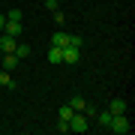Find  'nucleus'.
Returning <instances> with one entry per match:
<instances>
[{
    "label": "nucleus",
    "mask_w": 135,
    "mask_h": 135,
    "mask_svg": "<svg viewBox=\"0 0 135 135\" xmlns=\"http://www.w3.org/2000/svg\"><path fill=\"white\" fill-rule=\"evenodd\" d=\"M132 126H129V117H126V111L123 114H114L111 117V126H108V132H117V135H126Z\"/></svg>",
    "instance_id": "f257e3e1"
},
{
    "label": "nucleus",
    "mask_w": 135,
    "mask_h": 135,
    "mask_svg": "<svg viewBox=\"0 0 135 135\" xmlns=\"http://www.w3.org/2000/svg\"><path fill=\"white\" fill-rule=\"evenodd\" d=\"M90 129V120L81 114V111H75L72 117H69V132H87Z\"/></svg>",
    "instance_id": "f03ea898"
},
{
    "label": "nucleus",
    "mask_w": 135,
    "mask_h": 135,
    "mask_svg": "<svg viewBox=\"0 0 135 135\" xmlns=\"http://www.w3.org/2000/svg\"><path fill=\"white\" fill-rule=\"evenodd\" d=\"M78 60H81V45L69 42L66 48H63V63H78Z\"/></svg>",
    "instance_id": "7ed1b4c3"
},
{
    "label": "nucleus",
    "mask_w": 135,
    "mask_h": 135,
    "mask_svg": "<svg viewBox=\"0 0 135 135\" xmlns=\"http://www.w3.org/2000/svg\"><path fill=\"white\" fill-rule=\"evenodd\" d=\"M15 45H18V39H15V36H0V51H3V54H15Z\"/></svg>",
    "instance_id": "20e7f679"
},
{
    "label": "nucleus",
    "mask_w": 135,
    "mask_h": 135,
    "mask_svg": "<svg viewBox=\"0 0 135 135\" xmlns=\"http://www.w3.org/2000/svg\"><path fill=\"white\" fill-rule=\"evenodd\" d=\"M3 33L18 39V36H21V21H6V24H3Z\"/></svg>",
    "instance_id": "39448f33"
},
{
    "label": "nucleus",
    "mask_w": 135,
    "mask_h": 135,
    "mask_svg": "<svg viewBox=\"0 0 135 135\" xmlns=\"http://www.w3.org/2000/svg\"><path fill=\"white\" fill-rule=\"evenodd\" d=\"M51 45H57V48H66V45H69V33H63V30H54Z\"/></svg>",
    "instance_id": "423d86ee"
},
{
    "label": "nucleus",
    "mask_w": 135,
    "mask_h": 135,
    "mask_svg": "<svg viewBox=\"0 0 135 135\" xmlns=\"http://www.w3.org/2000/svg\"><path fill=\"white\" fill-rule=\"evenodd\" d=\"M96 117H99V126H102V129H108V126H111V117H114V114H111L108 108H102V111H96Z\"/></svg>",
    "instance_id": "0eeeda50"
},
{
    "label": "nucleus",
    "mask_w": 135,
    "mask_h": 135,
    "mask_svg": "<svg viewBox=\"0 0 135 135\" xmlns=\"http://www.w3.org/2000/svg\"><path fill=\"white\" fill-rule=\"evenodd\" d=\"M108 111H111V114H123V111H126V102L123 99H111L108 102Z\"/></svg>",
    "instance_id": "6e6552de"
},
{
    "label": "nucleus",
    "mask_w": 135,
    "mask_h": 135,
    "mask_svg": "<svg viewBox=\"0 0 135 135\" xmlns=\"http://www.w3.org/2000/svg\"><path fill=\"white\" fill-rule=\"evenodd\" d=\"M0 63H3V69H9V72H12V69L18 66V57H15V54H3V57H0Z\"/></svg>",
    "instance_id": "1a4fd4ad"
},
{
    "label": "nucleus",
    "mask_w": 135,
    "mask_h": 135,
    "mask_svg": "<svg viewBox=\"0 0 135 135\" xmlns=\"http://www.w3.org/2000/svg\"><path fill=\"white\" fill-rule=\"evenodd\" d=\"M0 87H9V90L15 87V78H12L9 69H3V72H0Z\"/></svg>",
    "instance_id": "9d476101"
},
{
    "label": "nucleus",
    "mask_w": 135,
    "mask_h": 135,
    "mask_svg": "<svg viewBox=\"0 0 135 135\" xmlns=\"http://www.w3.org/2000/svg\"><path fill=\"white\" fill-rule=\"evenodd\" d=\"M48 63H63V48L51 45V51H48Z\"/></svg>",
    "instance_id": "9b49d317"
},
{
    "label": "nucleus",
    "mask_w": 135,
    "mask_h": 135,
    "mask_svg": "<svg viewBox=\"0 0 135 135\" xmlns=\"http://www.w3.org/2000/svg\"><path fill=\"white\" fill-rule=\"evenodd\" d=\"M72 114H75V111L69 108V105H60V111H57V120H60V123H69V117H72Z\"/></svg>",
    "instance_id": "f8f14e48"
},
{
    "label": "nucleus",
    "mask_w": 135,
    "mask_h": 135,
    "mask_svg": "<svg viewBox=\"0 0 135 135\" xmlns=\"http://www.w3.org/2000/svg\"><path fill=\"white\" fill-rule=\"evenodd\" d=\"M27 54H30V45H24V42H18V45H15V57H18V60H24Z\"/></svg>",
    "instance_id": "ddd939ff"
},
{
    "label": "nucleus",
    "mask_w": 135,
    "mask_h": 135,
    "mask_svg": "<svg viewBox=\"0 0 135 135\" xmlns=\"http://www.w3.org/2000/svg\"><path fill=\"white\" fill-rule=\"evenodd\" d=\"M84 105H87V102L81 96H72V99H69V108H72V111H84Z\"/></svg>",
    "instance_id": "4468645a"
},
{
    "label": "nucleus",
    "mask_w": 135,
    "mask_h": 135,
    "mask_svg": "<svg viewBox=\"0 0 135 135\" xmlns=\"http://www.w3.org/2000/svg\"><path fill=\"white\" fill-rule=\"evenodd\" d=\"M6 21H21V9H9V15H6Z\"/></svg>",
    "instance_id": "2eb2a0df"
},
{
    "label": "nucleus",
    "mask_w": 135,
    "mask_h": 135,
    "mask_svg": "<svg viewBox=\"0 0 135 135\" xmlns=\"http://www.w3.org/2000/svg\"><path fill=\"white\" fill-rule=\"evenodd\" d=\"M54 21H57V27H63V21H66V15H63L60 9H54Z\"/></svg>",
    "instance_id": "dca6fc26"
},
{
    "label": "nucleus",
    "mask_w": 135,
    "mask_h": 135,
    "mask_svg": "<svg viewBox=\"0 0 135 135\" xmlns=\"http://www.w3.org/2000/svg\"><path fill=\"white\" fill-rule=\"evenodd\" d=\"M45 9H51V12H54V9H60V6H57V0H45Z\"/></svg>",
    "instance_id": "f3484780"
},
{
    "label": "nucleus",
    "mask_w": 135,
    "mask_h": 135,
    "mask_svg": "<svg viewBox=\"0 0 135 135\" xmlns=\"http://www.w3.org/2000/svg\"><path fill=\"white\" fill-rule=\"evenodd\" d=\"M3 24H6V15H0V30H3Z\"/></svg>",
    "instance_id": "a211bd4d"
},
{
    "label": "nucleus",
    "mask_w": 135,
    "mask_h": 135,
    "mask_svg": "<svg viewBox=\"0 0 135 135\" xmlns=\"http://www.w3.org/2000/svg\"><path fill=\"white\" fill-rule=\"evenodd\" d=\"M0 57H3V51H0Z\"/></svg>",
    "instance_id": "6ab92c4d"
},
{
    "label": "nucleus",
    "mask_w": 135,
    "mask_h": 135,
    "mask_svg": "<svg viewBox=\"0 0 135 135\" xmlns=\"http://www.w3.org/2000/svg\"><path fill=\"white\" fill-rule=\"evenodd\" d=\"M42 3H45V0H42Z\"/></svg>",
    "instance_id": "aec40b11"
}]
</instances>
